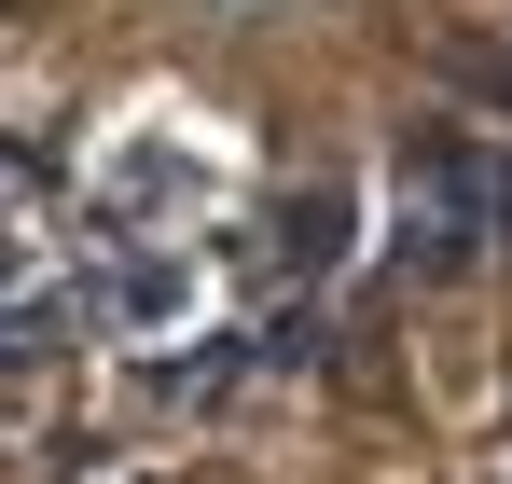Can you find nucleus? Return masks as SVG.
<instances>
[{
    "instance_id": "obj_1",
    "label": "nucleus",
    "mask_w": 512,
    "mask_h": 484,
    "mask_svg": "<svg viewBox=\"0 0 512 484\" xmlns=\"http://www.w3.org/2000/svg\"><path fill=\"white\" fill-rule=\"evenodd\" d=\"M402 277L443 291V277H471L485 249H499V166L471 153V139H416L402 153Z\"/></svg>"
},
{
    "instance_id": "obj_2",
    "label": "nucleus",
    "mask_w": 512,
    "mask_h": 484,
    "mask_svg": "<svg viewBox=\"0 0 512 484\" xmlns=\"http://www.w3.org/2000/svg\"><path fill=\"white\" fill-rule=\"evenodd\" d=\"M277 263H291V277H333L346 263V194L333 180H305V194L277 208Z\"/></svg>"
},
{
    "instance_id": "obj_3",
    "label": "nucleus",
    "mask_w": 512,
    "mask_h": 484,
    "mask_svg": "<svg viewBox=\"0 0 512 484\" xmlns=\"http://www.w3.org/2000/svg\"><path fill=\"white\" fill-rule=\"evenodd\" d=\"M180 305V263H125V319H167Z\"/></svg>"
},
{
    "instance_id": "obj_4",
    "label": "nucleus",
    "mask_w": 512,
    "mask_h": 484,
    "mask_svg": "<svg viewBox=\"0 0 512 484\" xmlns=\"http://www.w3.org/2000/svg\"><path fill=\"white\" fill-rule=\"evenodd\" d=\"M499 249H512V166H499Z\"/></svg>"
},
{
    "instance_id": "obj_5",
    "label": "nucleus",
    "mask_w": 512,
    "mask_h": 484,
    "mask_svg": "<svg viewBox=\"0 0 512 484\" xmlns=\"http://www.w3.org/2000/svg\"><path fill=\"white\" fill-rule=\"evenodd\" d=\"M0 291H14V236H0Z\"/></svg>"
}]
</instances>
